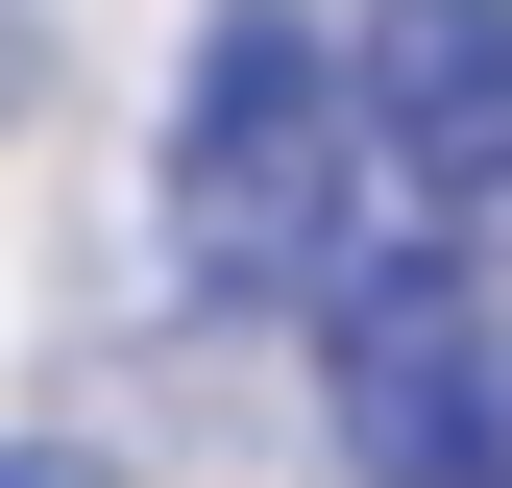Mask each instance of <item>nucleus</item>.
<instances>
[{"label": "nucleus", "instance_id": "4", "mask_svg": "<svg viewBox=\"0 0 512 488\" xmlns=\"http://www.w3.org/2000/svg\"><path fill=\"white\" fill-rule=\"evenodd\" d=\"M0 488H98V464H49V440H25V464H0Z\"/></svg>", "mask_w": 512, "mask_h": 488}, {"label": "nucleus", "instance_id": "1", "mask_svg": "<svg viewBox=\"0 0 512 488\" xmlns=\"http://www.w3.org/2000/svg\"><path fill=\"white\" fill-rule=\"evenodd\" d=\"M366 244H391V196H366L342 25L220 0V25H196V74H171V269H196L220 318H317Z\"/></svg>", "mask_w": 512, "mask_h": 488}, {"label": "nucleus", "instance_id": "3", "mask_svg": "<svg viewBox=\"0 0 512 488\" xmlns=\"http://www.w3.org/2000/svg\"><path fill=\"white\" fill-rule=\"evenodd\" d=\"M342 98H366L391 244H512V0H366Z\"/></svg>", "mask_w": 512, "mask_h": 488}, {"label": "nucleus", "instance_id": "2", "mask_svg": "<svg viewBox=\"0 0 512 488\" xmlns=\"http://www.w3.org/2000/svg\"><path fill=\"white\" fill-rule=\"evenodd\" d=\"M317 391L366 488H512V318L464 293V244H366L317 293Z\"/></svg>", "mask_w": 512, "mask_h": 488}, {"label": "nucleus", "instance_id": "5", "mask_svg": "<svg viewBox=\"0 0 512 488\" xmlns=\"http://www.w3.org/2000/svg\"><path fill=\"white\" fill-rule=\"evenodd\" d=\"M0 98H25V49H0Z\"/></svg>", "mask_w": 512, "mask_h": 488}]
</instances>
